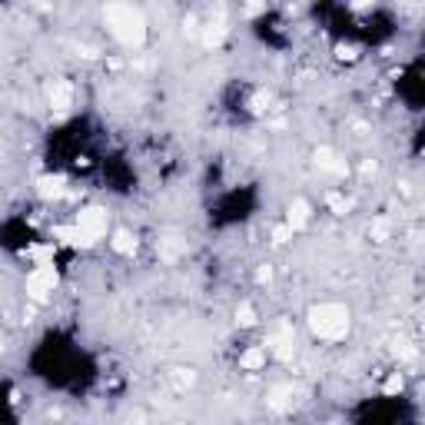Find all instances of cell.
<instances>
[{"label": "cell", "instance_id": "1", "mask_svg": "<svg viewBox=\"0 0 425 425\" xmlns=\"http://www.w3.org/2000/svg\"><path fill=\"white\" fill-rule=\"evenodd\" d=\"M103 20H106V31H110V37H113L117 44H123V47H143V40H147V17L140 14L133 3H123V0H117V3H106Z\"/></svg>", "mask_w": 425, "mask_h": 425}, {"label": "cell", "instance_id": "2", "mask_svg": "<svg viewBox=\"0 0 425 425\" xmlns=\"http://www.w3.org/2000/svg\"><path fill=\"white\" fill-rule=\"evenodd\" d=\"M309 333L316 335L319 342H342L349 335V326H352V316L346 306L339 303H319L309 309Z\"/></svg>", "mask_w": 425, "mask_h": 425}, {"label": "cell", "instance_id": "3", "mask_svg": "<svg viewBox=\"0 0 425 425\" xmlns=\"http://www.w3.org/2000/svg\"><path fill=\"white\" fill-rule=\"evenodd\" d=\"M262 349L269 352L273 359H279V362H289L296 356V326L286 322V319H279L273 329H269V335H266Z\"/></svg>", "mask_w": 425, "mask_h": 425}, {"label": "cell", "instance_id": "4", "mask_svg": "<svg viewBox=\"0 0 425 425\" xmlns=\"http://www.w3.org/2000/svg\"><path fill=\"white\" fill-rule=\"evenodd\" d=\"M74 226L87 236V243H100L106 236V229H110V212L106 206H83V210L74 216Z\"/></svg>", "mask_w": 425, "mask_h": 425}, {"label": "cell", "instance_id": "5", "mask_svg": "<svg viewBox=\"0 0 425 425\" xmlns=\"http://www.w3.org/2000/svg\"><path fill=\"white\" fill-rule=\"evenodd\" d=\"M57 283H60L57 269H53L50 262H40V266L27 276V283H24V289H27V299H33V303H47V299L53 296Z\"/></svg>", "mask_w": 425, "mask_h": 425}, {"label": "cell", "instance_id": "6", "mask_svg": "<svg viewBox=\"0 0 425 425\" xmlns=\"http://www.w3.org/2000/svg\"><path fill=\"white\" fill-rule=\"evenodd\" d=\"M50 106L57 113H67L74 106V87L67 80H53V87H50Z\"/></svg>", "mask_w": 425, "mask_h": 425}, {"label": "cell", "instance_id": "7", "mask_svg": "<svg viewBox=\"0 0 425 425\" xmlns=\"http://www.w3.org/2000/svg\"><path fill=\"white\" fill-rule=\"evenodd\" d=\"M309 216H312V210H309V203L306 199H296V203H289V212H286V226L292 229V233H299V229L309 223Z\"/></svg>", "mask_w": 425, "mask_h": 425}, {"label": "cell", "instance_id": "8", "mask_svg": "<svg viewBox=\"0 0 425 425\" xmlns=\"http://www.w3.org/2000/svg\"><path fill=\"white\" fill-rule=\"evenodd\" d=\"M110 249L120 253V256H133V253H137V236H133L130 229H117L113 240H110Z\"/></svg>", "mask_w": 425, "mask_h": 425}, {"label": "cell", "instance_id": "9", "mask_svg": "<svg viewBox=\"0 0 425 425\" xmlns=\"http://www.w3.org/2000/svg\"><path fill=\"white\" fill-rule=\"evenodd\" d=\"M266 359H269V352L262 349V346H249V349L240 356V365H243L246 372H259V369L266 365Z\"/></svg>", "mask_w": 425, "mask_h": 425}, {"label": "cell", "instance_id": "10", "mask_svg": "<svg viewBox=\"0 0 425 425\" xmlns=\"http://www.w3.org/2000/svg\"><path fill=\"white\" fill-rule=\"evenodd\" d=\"M316 167H322V169H329V173H335V176H342L346 173V163L335 156L329 147H322V150H316Z\"/></svg>", "mask_w": 425, "mask_h": 425}, {"label": "cell", "instance_id": "11", "mask_svg": "<svg viewBox=\"0 0 425 425\" xmlns=\"http://www.w3.org/2000/svg\"><path fill=\"white\" fill-rule=\"evenodd\" d=\"M37 190H40V197H44V199L63 197L67 183H63V176H40V180H37Z\"/></svg>", "mask_w": 425, "mask_h": 425}, {"label": "cell", "instance_id": "12", "mask_svg": "<svg viewBox=\"0 0 425 425\" xmlns=\"http://www.w3.org/2000/svg\"><path fill=\"white\" fill-rule=\"evenodd\" d=\"M292 402H296V392H292V385H276L273 392H269V406H273V409H289V406H292Z\"/></svg>", "mask_w": 425, "mask_h": 425}, {"label": "cell", "instance_id": "13", "mask_svg": "<svg viewBox=\"0 0 425 425\" xmlns=\"http://www.w3.org/2000/svg\"><path fill=\"white\" fill-rule=\"evenodd\" d=\"M156 253H160L163 259H176V256L186 253V243L176 240V236H167V240H160V243H156Z\"/></svg>", "mask_w": 425, "mask_h": 425}, {"label": "cell", "instance_id": "14", "mask_svg": "<svg viewBox=\"0 0 425 425\" xmlns=\"http://www.w3.org/2000/svg\"><path fill=\"white\" fill-rule=\"evenodd\" d=\"M223 37H226V27H223L219 20L203 27V44H206V47H219V44H223Z\"/></svg>", "mask_w": 425, "mask_h": 425}, {"label": "cell", "instance_id": "15", "mask_svg": "<svg viewBox=\"0 0 425 425\" xmlns=\"http://www.w3.org/2000/svg\"><path fill=\"white\" fill-rule=\"evenodd\" d=\"M236 322H240V326H256V309L249 303H243L236 309Z\"/></svg>", "mask_w": 425, "mask_h": 425}, {"label": "cell", "instance_id": "16", "mask_svg": "<svg viewBox=\"0 0 425 425\" xmlns=\"http://www.w3.org/2000/svg\"><path fill=\"white\" fill-rule=\"evenodd\" d=\"M402 385H406L402 372H392V376H389V382L382 385V392H385V395H395V392H402Z\"/></svg>", "mask_w": 425, "mask_h": 425}, {"label": "cell", "instance_id": "17", "mask_svg": "<svg viewBox=\"0 0 425 425\" xmlns=\"http://www.w3.org/2000/svg\"><path fill=\"white\" fill-rule=\"evenodd\" d=\"M369 233H372V240H379V243H382V240H389V233H392V226H389L385 219H376Z\"/></svg>", "mask_w": 425, "mask_h": 425}, {"label": "cell", "instance_id": "18", "mask_svg": "<svg viewBox=\"0 0 425 425\" xmlns=\"http://www.w3.org/2000/svg\"><path fill=\"white\" fill-rule=\"evenodd\" d=\"M173 379H176V385H190V382L197 379V376H193L190 369H176V376H173Z\"/></svg>", "mask_w": 425, "mask_h": 425}, {"label": "cell", "instance_id": "19", "mask_svg": "<svg viewBox=\"0 0 425 425\" xmlns=\"http://www.w3.org/2000/svg\"><path fill=\"white\" fill-rule=\"evenodd\" d=\"M0 352H3V339H0Z\"/></svg>", "mask_w": 425, "mask_h": 425}]
</instances>
